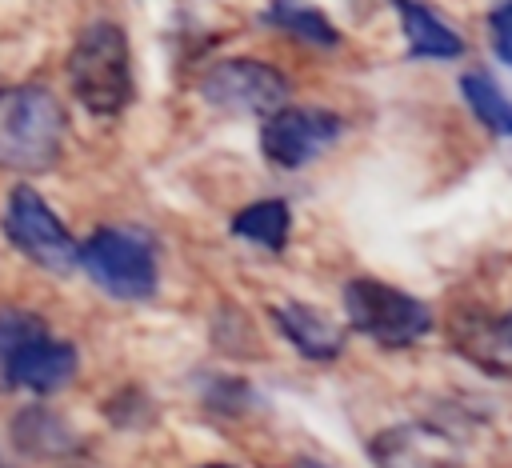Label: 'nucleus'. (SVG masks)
<instances>
[{
	"label": "nucleus",
	"mask_w": 512,
	"mask_h": 468,
	"mask_svg": "<svg viewBox=\"0 0 512 468\" xmlns=\"http://www.w3.org/2000/svg\"><path fill=\"white\" fill-rule=\"evenodd\" d=\"M72 96L92 116H116L132 100V52L116 20H92L72 44L68 56Z\"/></svg>",
	"instance_id": "1"
},
{
	"label": "nucleus",
	"mask_w": 512,
	"mask_h": 468,
	"mask_svg": "<svg viewBox=\"0 0 512 468\" xmlns=\"http://www.w3.org/2000/svg\"><path fill=\"white\" fill-rule=\"evenodd\" d=\"M64 140V108L40 88H8L0 92V168L12 172H44L56 164Z\"/></svg>",
	"instance_id": "2"
},
{
	"label": "nucleus",
	"mask_w": 512,
	"mask_h": 468,
	"mask_svg": "<svg viewBox=\"0 0 512 468\" xmlns=\"http://www.w3.org/2000/svg\"><path fill=\"white\" fill-rule=\"evenodd\" d=\"M340 300H344L348 324L360 336L376 340L380 348H408L420 336H428V328H432V308L424 300H416L384 280H372V276L348 280Z\"/></svg>",
	"instance_id": "3"
},
{
	"label": "nucleus",
	"mask_w": 512,
	"mask_h": 468,
	"mask_svg": "<svg viewBox=\"0 0 512 468\" xmlns=\"http://www.w3.org/2000/svg\"><path fill=\"white\" fill-rule=\"evenodd\" d=\"M76 264H84V272L120 300H148L156 292V252L144 236L128 228L92 232L80 244Z\"/></svg>",
	"instance_id": "4"
},
{
	"label": "nucleus",
	"mask_w": 512,
	"mask_h": 468,
	"mask_svg": "<svg viewBox=\"0 0 512 468\" xmlns=\"http://www.w3.org/2000/svg\"><path fill=\"white\" fill-rule=\"evenodd\" d=\"M288 76L264 60H248V56H232V60H216L204 76H200V96L220 108V112H236V116H268L276 108L288 104Z\"/></svg>",
	"instance_id": "5"
},
{
	"label": "nucleus",
	"mask_w": 512,
	"mask_h": 468,
	"mask_svg": "<svg viewBox=\"0 0 512 468\" xmlns=\"http://www.w3.org/2000/svg\"><path fill=\"white\" fill-rule=\"evenodd\" d=\"M4 232L8 240L40 268L68 276L76 268V252L80 244L68 236V228L60 224V216L40 200L36 188L16 184L8 192V208H4Z\"/></svg>",
	"instance_id": "6"
},
{
	"label": "nucleus",
	"mask_w": 512,
	"mask_h": 468,
	"mask_svg": "<svg viewBox=\"0 0 512 468\" xmlns=\"http://www.w3.org/2000/svg\"><path fill=\"white\" fill-rule=\"evenodd\" d=\"M344 132V120L328 108H276L260 124V148L276 168H304L324 148H332Z\"/></svg>",
	"instance_id": "7"
},
{
	"label": "nucleus",
	"mask_w": 512,
	"mask_h": 468,
	"mask_svg": "<svg viewBox=\"0 0 512 468\" xmlns=\"http://www.w3.org/2000/svg\"><path fill=\"white\" fill-rule=\"evenodd\" d=\"M368 456L376 468H460L464 464L460 444L444 428H432L424 420H408L376 432L368 444Z\"/></svg>",
	"instance_id": "8"
},
{
	"label": "nucleus",
	"mask_w": 512,
	"mask_h": 468,
	"mask_svg": "<svg viewBox=\"0 0 512 468\" xmlns=\"http://www.w3.org/2000/svg\"><path fill=\"white\" fill-rule=\"evenodd\" d=\"M272 320H276V328L284 332V340H288L304 360H312V364L336 360V356L344 352V344H348L344 328H340L332 316H324L320 308L304 304V300L272 304Z\"/></svg>",
	"instance_id": "9"
},
{
	"label": "nucleus",
	"mask_w": 512,
	"mask_h": 468,
	"mask_svg": "<svg viewBox=\"0 0 512 468\" xmlns=\"http://www.w3.org/2000/svg\"><path fill=\"white\" fill-rule=\"evenodd\" d=\"M8 384H20L28 392H56L76 376V348L68 340H52L48 332L28 340L8 364H4Z\"/></svg>",
	"instance_id": "10"
},
{
	"label": "nucleus",
	"mask_w": 512,
	"mask_h": 468,
	"mask_svg": "<svg viewBox=\"0 0 512 468\" xmlns=\"http://www.w3.org/2000/svg\"><path fill=\"white\" fill-rule=\"evenodd\" d=\"M404 40H408V56L412 60H456L464 56V36L424 0H392Z\"/></svg>",
	"instance_id": "11"
},
{
	"label": "nucleus",
	"mask_w": 512,
	"mask_h": 468,
	"mask_svg": "<svg viewBox=\"0 0 512 468\" xmlns=\"http://www.w3.org/2000/svg\"><path fill=\"white\" fill-rule=\"evenodd\" d=\"M264 24L284 32V36H292V40H300V44H308V48H320V52L340 48L336 24L308 0H268Z\"/></svg>",
	"instance_id": "12"
},
{
	"label": "nucleus",
	"mask_w": 512,
	"mask_h": 468,
	"mask_svg": "<svg viewBox=\"0 0 512 468\" xmlns=\"http://www.w3.org/2000/svg\"><path fill=\"white\" fill-rule=\"evenodd\" d=\"M460 96L464 104L472 108V116L496 132V136H512V100L504 96V88L484 72V68H472L460 76Z\"/></svg>",
	"instance_id": "13"
},
{
	"label": "nucleus",
	"mask_w": 512,
	"mask_h": 468,
	"mask_svg": "<svg viewBox=\"0 0 512 468\" xmlns=\"http://www.w3.org/2000/svg\"><path fill=\"white\" fill-rule=\"evenodd\" d=\"M288 228H292V212L284 200H256L232 216V232L268 252H280L288 244Z\"/></svg>",
	"instance_id": "14"
},
{
	"label": "nucleus",
	"mask_w": 512,
	"mask_h": 468,
	"mask_svg": "<svg viewBox=\"0 0 512 468\" xmlns=\"http://www.w3.org/2000/svg\"><path fill=\"white\" fill-rule=\"evenodd\" d=\"M44 320L32 316V312H20V308H4L0 312V376H4V364L36 336H44Z\"/></svg>",
	"instance_id": "15"
},
{
	"label": "nucleus",
	"mask_w": 512,
	"mask_h": 468,
	"mask_svg": "<svg viewBox=\"0 0 512 468\" xmlns=\"http://www.w3.org/2000/svg\"><path fill=\"white\" fill-rule=\"evenodd\" d=\"M476 360H480L484 368H492V372L512 376V312H508L504 320H496V324L480 336V352H476Z\"/></svg>",
	"instance_id": "16"
},
{
	"label": "nucleus",
	"mask_w": 512,
	"mask_h": 468,
	"mask_svg": "<svg viewBox=\"0 0 512 468\" xmlns=\"http://www.w3.org/2000/svg\"><path fill=\"white\" fill-rule=\"evenodd\" d=\"M204 400H208L212 412H244V408L252 404V388H248L244 380H224V376H216Z\"/></svg>",
	"instance_id": "17"
},
{
	"label": "nucleus",
	"mask_w": 512,
	"mask_h": 468,
	"mask_svg": "<svg viewBox=\"0 0 512 468\" xmlns=\"http://www.w3.org/2000/svg\"><path fill=\"white\" fill-rule=\"evenodd\" d=\"M488 36H492V48L504 64H512V0H500L492 12H488Z\"/></svg>",
	"instance_id": "18"
},
{
	"label": "nucleus",
	"mask_w": 512,
	"mask_h": 468,
	"mask_svg": "<svg viewBox=\"0 0 512 468\" xmlns=\"http://www.w3.org/2000/svg\"><path fill=\"white\" fill-rule=\"evenodd\" d=\"M292 468H328V464H320V460H312V456H300V460H292Z\"/></svg>",
	"instance_id": "19"
},
{
	"label": "nucleus",
	"mask_w": 512,
	"mask_h": 468,
	"mask_svg": "<svg viewBox=\"0 0 512 468\" xmlns=\"http://www.w3.org/2000/svg\"><path fill=\"white\" fill-rule=\"evenodd\" d=\"M200 468H236V464H200Z\"/></svg>",
	"instance_id": "20"
}]
</instances>
